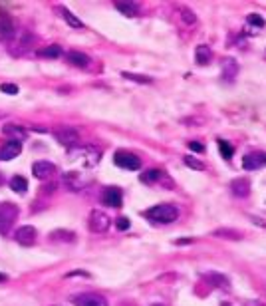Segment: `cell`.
<instances>
[{
    "label": "cell",
    "mask_w": 266,
    "mask_h": 306,
    "mask_svg": "<svg viewBox=\"0 0 266 306\" xmlns=\"http://www.w3.org/2000/svg\"><path fill=\"white\" fill-rule=\"evenodd\" d=\"M116 225H118V229H120V231H127V229H129V219L120 217V219L116 221Z\"/></svg>",
    "instance_id": "35"
},
{
    "label": "cell",
    "mask_w": 266,
    "mask_h": 306,
    "mask_svg": "<svg viewBox=\"0 0 266 306\" xmlns=\"http://www.w3.org/2000/svg\"><path fill=\"white\" fill-rule=\"evenodd\" d=\"M211 56H213L211 48L205 46V44L197 46V50H195V62H197L199 66H207V64L211 62Z\"/></svg>",
    "instance_id": "18"
},
{
    "label": "cell",
    "mask_w": 266,
    "mask_h": 306,
    "mask_svg": "<svg viewBox=\"0 0 266 306\" xmlns=\"http://www.w3.org/2000/svg\"><path fill=\"white\" fill-rule=\"evenodd\" d=\"M66 58H68V62L73 64L75 68H88V66H90V58H88L84 52H75V50H72V52L66 54Z\"/></svg>",
    "instance_id": "17"
},
{
    "label": "cell",
    "mask_w": 266,
    "mask_h": 306,
    "mask_svg": "<svg viewBox=\"0 0 266 306\" xmlns=\"http://www.w3.org/2000/svg\"><path fill=\"white\" fill-rule=\"evenodd\" d=\"M181 20L187 24V26H191V24L197 22V16H195L191 10H187V8H183L181 10Z\"/></svg>",
    "instance_id": "32"
},
{
    "label": "cell",
    "mask_w": 266,
    "mask_h": 306,
    "mask_svg": "<svg viewBox=\"0 0 266 306\" xmlns=\"http://www.w3.org/2000/svg\"><path fill=\"white\" fill-rule=\"evenodd\" d=\"M54 138L62 143L64 147H68V149L78 147V143H80V133H78V129H73V127H58V129L54 131Z\"/></svg>",
    "instance_id": "4"
},
{
    "label": "cell",
    "mask_w": 266,
    "mask_h": 306,
    "mask_svg": "<svg viewBox=\"0 0 266 306\" xmlns=\"http://www.w3.org/2000/svg\"><path fill=\"white\" fill-rule=\"evenodd\" d=\"M18 219V207L12 205V203H4L0 205V235H6L14 223Z\"/></svg>",
    "instance_id": "3"
},
{
    "label": "cell",
    "mask_w": 266,
    "mask_h": 306,
    "mask_svg": "<svg viewBox=\"0 0 266 306\" xmlns=\"http://www.w3.org/2000/svg\"><path fill=\"white\" fill-rule=\"evenodd\" d=\"M153 306H161V304H153Z\"/></svg>",
    "instance_id": "42"
},
{
    "label": "cell",
    "mask_w": 266,
    "mask_h": 306,
    "mask_svg": "<svg viewBox=\"0 0 266 306\" xmlns=\"http://www.w3.org/2000/svg\"><path fill=\"white\" fill-rule=\"evenodd\" d=\"M215 236H226V239H241V233H237V231H226V229H218V231H215Z\"/></svg>",
    "instance_id": "33"
},
{
    "label": "cell",
    "mask_w": 266,
    "mask_h": 306,
    "mask_svg": "<svg viewBox=\"0 0 266 306\" xmlns=\"http://www.w3.org/2000/svg\"><path fill=\"white\" fill-rule=\"evenodd\" d=\"M10 189L14 193H26L28 191V181H26L22 175H16V177L10 179Z\"/></svg>",
    "instance_id": "22"
},
{
    "label": "cell",
    "mask_w": 266,
    "mask_h": 306,
    "mask_svg": "<svg viewBox=\"0 0 266 306\" xmlns=\"http://www.w3.org/2000/svg\"><path fill=\"white\" fill-rule=\"evenodd\" d=\"M68 159L72 163H78L82 169H94L101 159V153L94 145H82V147H73L68 151Z\"/></svg>",
    "instance_id": "1"
},
{
    "label": "cell",
    "mask_w": 266,
    "mask_h": 306,
    "mask_svg": "<svg viewBox=\"0 0 266 306\" xmlns=\"http://www.w3.org/2000/svg\"><path fill=\"white\" fill-rule=\"evenodd\" d=\"M116 8L120 10L121 14H125V16H135V14H139V4H137V2L118 0V2H116Z\"/></svg>",
    "instance_id": "19"
},
{
    "label": "cell",
    "mask_w": 266,
    "mask_h": 306,
    "mask_svg": "<svg viewBox=\"0 0 266 306\" xmlns=\"http://www.w3.org/2000/svg\"><path fill=\"white\" fill-rule=\"evenodd\" d=\"M193 243V239H177L175 241V245H191Z\"/></svg>",
    "instance_id": "38"
},
{
    "label": "cell",
    "mask_w": 266,
    "mask_h": 306,
    "mask_svg": "<svg viewBox=\"0 0 266 306\" xmlns=\"http://www.w3.org/2000/svg\"><path fill=\"white\" fill-rule=\"evenodd\" d=\"M121 76H123L125 80L137 82V84H151V82H153V78H149V76H141V74H131V72H123Z\"/></svg>",
    "instance_id": "27"
},
{
    "label": "cell",
    "mask_w": 266,
    "mask_h": 306,
    "mask_svg": "<svg viewBox=\"0 0 266 306\" xmlns=\"http://www.w3.org/2000/svg\"><path fill=\"white\" fill-rule=\"evenodd\" d=\"M54 171H56V167L50 161H36L32 165V173H34L36 179H48Z\"/></svg>",
    "instance_id": "15"
},
{
    "label": "cell",
    "mask_w": 266,
    "mask_h": 306,
    "mask_svg": "<svg viewBox=\"0 0 266 306\" xmlns=\"http://www.w3.org/2000/svg\"><path fill=\"white\" fill-rule=\"evenodd\" d=\"M73 306H107V298L96 292H84L72 298Z\"/></svg>",
    "instance_id": "8"
},
{
    "label": "cell",
    "mask_w": 266,
    "mask_h": 306,
    "mask_svg": "<svg viewBox=\"0 0 266 306\" xmlns=\"http://www.w3.org/2000/svg\"><path fill=\"white\" fill-rule=\"evenodd\" d=\"M183 161H185L187 167L197 169V171H203V169H205V163H203V161H199L197 157H191V155H185V159H183Z\"/></svg>",
    "instance_id": "31"
},
{
    "label": "cell",
    "mask_w": 266,
    "mask_h": 306,
    "mask_svg": "<svg viewBox=\"0 0 266 306\" xmlns=\"http://www.w3.org/2000/svg\"><path fill=\"white\" fill-rule=\"evenodd\" d=\"M64 185L70 191H82L90 185V179L82 173V171H68L64 175Z\"/></svg>",
    "instance_id": "7"
},
{
    "label": "cell",
    "mask_w": 266,
    "mask_h": 306,
    "mask_svg": "<svg viewBox=\"0 0 266 306\" xmlns=\"http://www.w3.org/2000/svg\"><path fill=\"white\" fill-rule=\"evenodd\" d=\"M60 14L64 16V20L70 24L72 28H84V22H82V20H80L78 16H73V14L70 12V10H68V8H60Z\"/></svg>",
    "instance_id": "24"
},
{
    "label": "cell",
    "mask_w": 266,
    "mask_h": 306,
    "mask_svg": "<svg viewBox=\"0 0 266 306\" xmlns=\"http://www.w3.org/2000/svg\"><path fill=\"white\" fill-rule=\"evenodd\" d=\"M14 32H16V28H14V20H12V16H10V14H6V12H0V40H8V38H12V36H14Z\"/></svg>",
    "instance_id": "12"
},
{
    "label": "cell",
    "mask_w": 266,
    "mask_h": 306,
    "mask_svg": "<svg viewBox=\"0 0 266 306\" xmlns=\"http://www.w3.org/2000/svg\"><path fill=\"white\" fill-rule=\"evenodd\" d=\"M220 66H222V80L233 82V80L237 78V74H239V62H237L235 58H224Z\"/></svg>",
    "instance_id": "14"
},
{
    "label": "cell",
    "mask_w": 266,
    "mask_h": 306,
    "mask_svg": "<svg viewBox=\"0 0 266 306\" xmlns=\"http://www.w3.org/2000/svg\"><path fill=\"white\" fill-rule=\"evenodd\" d=\"M22 151V145L20 142H8L0 147V161H10L14 157H18Z\"/></svg>",
    "instance_id": "13"
},
{
    "label": "cell",
    "mask_w": 266,
    "mask_h": 306,
    "mask_svg": "<svg viewBox=\"0 0 266 306\" xmlns=\"http://www.w3.org/2000/svg\"><path fill=\"white\" fill-rule=\"evenodd\" d=\"M50 241H66V243H73L75 241V235L70 233V231H54L50 235Z\"/></svg>",
    "instance_id": "28"
},
{
    "label": "cell",
    "mask_w": 266,
    "mask_h": 306,
    "mask_svg": "<svg viewBox=\"0 0 266 306\" xmlns=\"http://www.w3.org/2000/svg\"><path fill=\"white\" fill-rule=\"evenodd\" d=\"M145 217L149 221H153V223H161V225H167V223H173V221H177V217H179V211H177V207H173V205H155V207H151V209H147Z\"/></svg>",
    "instance_id": "2"
},
{
    "label": "cell",
    "mask_w": 266,
    "mask_h": 306,
    "mask_svg": "<svg viewBox=\"0 0 266 306\" xmlns=\"http://www.w3.org/2000/svg\"><path fill=\"white\" fill-rule=\"evenodd\" d=\"M242 167L248 171H256L260 167H266V153H248L242 157Z\"/></svg>",
    "instance_id": "10"
},
{
    "label": "cell",
    "mask_w": 266,
    "mask_h": 306,
    "mask_svg": "<svg viewBox=\"0 0 266 306\" xmlns=\"http://www.w3.org/2000/svg\"><path fill=\"white\" fill-rule=\"evenodd\" d=\"M231 191L235 197H248L250 193V181L248 179H233L231 181Z\"/></svg>",
    "instance_id": "16"
},
{
    "label": "cell",
    "mask_w": 266,
    "mask_h": 306,
    "mask_svg": "<svg viewBox=\"0 0 266 306\" xmlns=\"http://www.w3.org/2000/svg\"><path fill=\"white\" fill-rule=\"evenodd\" d=\"M0 281H6V277H4V275H0Z\"/></svg>",
    "instance_id": "39"
},
{
    "label": "cell",
    "mask_w": 266,
    "mask_h": 306,
    "mask_svg": "<svg viewBox=\"0 0 266 306\" xmlns=\"http://www.w3.org/2000/svg\"><path fill=\"white\" fill-rule=\"evenodd\" d=\"M34 40H36V36H34L32 32L24 30V32L18 36V48H20V50H26V48H30L34 44Z\"/></svg>",
    "instance_id": "25"
},
{
    "label": "cell",
    "mask_w": 266,
    "mask_h": 306,
    "mask_svg": "<svg viewBox=\"0 0 266 306\" xmlns=\"http://www.w3.org/2000/svg\"><path fill=\"white\" fill-rule=\"evenodd\" d=\"M113 161H116L118 167L127 169V171H137V169H141V159H139L137 155H133V153H127V151H118V153L113 155Z\"/></svg>",
    "instance_id": "5"
},
{
    "label": "cell",
    "mask_w": 266,
    "mask_h": 306,
    "mask_svg": "<svg viewBox=\"0 0 266 306\" xmlns=\"http://www.w3.org/2000/svg\"><path fill=\"white\" fill-rule=\"evenodd\" d=\"M66 277H86V279H90V273H86V270H73V273H68Z\"/></svg>",
    "instance_id": "37"
},
{
    "label": "cell",
    "mask_w": 266,
    "mask_h": 306,
    "mask_svg": "<svg viewBox=\"0 0 266 306\" xmlns=\"http://www.w3.org/2000/svg\"><path fill=\"white\" fill-rule=\"evenodd\" d=\"M205 279H207L211 284H215V286H222V288H224V286H229V281H226L222 275H218V273H209Z\"/></svg>",
    "instance_id": "29"
},
{
    "label": "cell",
    "mask_w": 266,
    "mask_h": 306,
    "mask_svg": "<svg viewBox=\"0 0 266 306\" xmlns=\"http://www.w3.org/2000/svg\"><path fill=\"white\" fill-rule=\"evenodd\" d=\"M159 179H167V177L163 175V171H159V169H149V171H145V173L141 175V181H143V183H157Z\"/></svg>",
    "instance_id": "21"
},
{
    "label": "cell",
    "mask_w": 266,
    "mask_h": 306,
    "mask_svg": "<svg viewBox=\"0 0 266 306\" xmlns=\"http://www.w3.org/2000/svg\"><path fill=\"white\" fill-rule=\"evenodd\" d=\"M0 92H4V94H18V86L16 84H2L0 86Z\"/></svg>",
    "instance_id": "34"
},
{
    "label": "cell",
    "mask_w": 266,
    "mask_h": 306,
    "mask_svg": "<svg viewBox=\"0 0 266 306\" xmlns=\"http://www.w3.org/2000/svg\"><path fill=\"white\" fill-rule=\"evenodd\" d=\"M220 306H231V304H226V302H224V304H220Z\"/></svg>",
    "instance_id": "41"
},
{
    "label": "cell",
    "mask_w": 266,
    "mask_h": 306,
    "mask_svg": "<svg viewBox=\"0 0 266 306\" xmlns=\"http://www.w3.org/2000/svg\"><path fill=\"white\" fill-rule=\"evenodd\" d=\"M0 185H2V175H0Z\"/></svg>",
    "instance_id": "40"
},
{
    "label": "cell",
    "mask_w": 266,
    "mask_h": 306,
    "mask_svg": "<svg viewBox=\"0 0 266 306\" xmlns=\"http://www.w3.org/2000/svg\"><path fill=\"white\" fill-rule=\"evenodd\" d=\"M218 151H220L222 159H233V155H235V147L224 140H218Z\"/></svg>",
    "instance_id": "26"
},
{
    "label": "cell",
    "mask_w": 266,
    "mask_h": 306,
    "mask_svg": "<svg viewBox=\"0 0 266 306\" xmlns=\"http://www.w3.org/2000/svg\"><path fill=\"white\" fill-rule=\"evenodd\" d=\"M88 225H90V231H92V233H105V231L109 229L111 221H109V217H107L103 211L96 209V211L90 213V221H88Z\"/></svg>",
    "instance_id": "6"
},
{
    "label": "cell",
    "mask_w": 266,
    "mask_h": 306,
    "mask_svg": "<svg viewBox=\"0 0 266 306\" xmlns=\"http://www.w3.org/2000/svg\"><path fill=\"white\" fill-rule=\"evenodd\" d=\"M36 229L32 227V225H24V227H18L16 229V233H14V239L20 243V245H24V247H28V245H32L34 241H36Z\"/></svg>",
    "instance_id": "11"
},
{
    "label": "cell",
    "mask_w": 266,
    "mask_h": 306,
    "mask_svg": "<svg viewBox=\"0 0 266 306\" xmlns=\"http://www.w3.org/2000/svg\"><path fill=\"white\" fill-rule=\"evenodd\" d=\"M246 22L250 24V26H254V28H264L266 20L260 16V14H254V12H252V14L246 16Z\"/></svg>",
    "instance_id": "30"
},
{
    "label": "cell",
    "mask_w": 266,
    "mask_h": 306,
    "mask_svg": "<svg viewBox=\"0 0 266 306\" xmlns=\"http://www.w3.org/2000/svg\"><path fill=\"white\" fill-rule=\"evenodd\" d=\"M38 56H40V58H48V60H56V58L62 56V48L60 46L42 48V50H38Z\"/></svg>",
    "instance_id": "23"
},
{
    "label": "cell",
    "mask_w": 266,
    "mask_h": 306,
    "mask_svg": "<svg viewBox=\"0 0 266 306\" xmlns=\"http://www.w3.org/2000/svg\"><path fill=\"white\" fill-rule=\"evenodd\" d=\"M189 147H191L193 151H197V153H203V151H205V145H203V143H199V142H191L189 143Z\"/></svg>",
    "instance_id": "36"
},
{
    "label": "cell",
    "mask_w": 266,
    "mask_h": 306,
    "mask_svg": "<svg viewBox=\"0 0 266 306\" xmlns=\"http://www.w3.org/2000/svg\"><path fill=\"white\" fill-rule=\"evenodd\" d=\"M4 135H8V138H14L12 142H16V138H18V142H22V140L26 138V129H24V127H20V125L8 123V125L4 127Z\"/></svg>",
    "instance_id": "20"
},
{
    "label": "cell",
    "mask_w": 266,
    "mask_h": 306,
    "mask_svg": "<svg viewBox=\"0 0 266 306\" xmlns=\"http://www.w3.org/2000/svg\"><path fill=\"white\" fill-rule=\"evenodd\" d=\"M101 201L107 205V207H113V209H118L121 207V203H123V195H121V189L118 187H105L103 189V193H101Z\"/></svg>",
    "instance_id": "9"
}]
</instances>
